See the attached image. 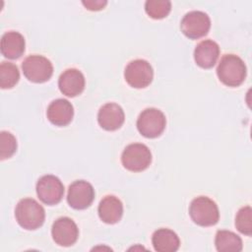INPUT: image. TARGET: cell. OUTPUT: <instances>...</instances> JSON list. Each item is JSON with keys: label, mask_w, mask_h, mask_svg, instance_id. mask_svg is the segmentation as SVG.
Segmentation results:
<instances>
[{"label": "cell", "mask_w": 252, "mask_h": 252, "mask_svg": "<svg viewBox=\"0 0 252 252\" xmlns=\"http://www.w3.org/2000/svg\"><path fill=\"white\" fill-rule=\"evenodd\" d=\"M15 217L20 226L28 230H34L43 224L45 212L43 207L34 199L24 198L16 206Z\"/></svg>", "instance_id": "cell-1"}, {"label": "cell", "mask_w": 252, "mask_h": 252, "mask_svg": "<svg viewBox=\"0 0 252 252\" xmlns=\"http://www.w3.org/2000/svg\"><path fill=\"white\" fill-rule=\"evenodd\" d=\"M217 75L223 85L231 88L238 87L246 78L245 63L237 55L225 54L218 65Z\"/></svg>", "instance_id": "cell-2"}, {"label": "cell", "mask_w": 252, "mask_h": 252, "mask_svg": "<svg viewBox=\"0 0 252 252\" xmlns=\"http://www.w3.org/2000/svg\"><path fill=\"white\" fill-rule=\"evenodd\" d=\"M189 215L192 220L200 226L215 225L220 219L217 204L206 196H199L192 200L189 206Z\"/></svg>", "instance_id": "cell-3"}, {"label": "cell", "mask_w": 252, "mask_h": 252, "mask_svg": "<svg viewBox=\"0 0 252 252\" xmlns=\"http://www.w3.org/2000/svg\"><path fill=\"white\" fill-rule=\"evenodd\" d=\"M166 119L162 111L150 107L143 110L137 119V129L146 138H157L165 129Z\"/></svg>", "instance_id": "cell-4"}, {"label": "cell", "mask_w": 252, "mask_h": 252, "mask_svg": "<svg viewBox=\"0 0 252 252\" xmlns=\"http://www.w3.org/2000/svg\"><path fill=\"white\" fill-rule=\"evenodd\" d=\"M121 162L126 169L133 172H140L147 169L151 164L152 153L144 144H130L124 149L121 155Z\"/></svg>", "instance_id": "cell-5"}, {"label": "cell", "mask_w": 252, "mask_h": 252, "mask_svg": "<svg viewBox=\"0 0 252 252\" xmlns=\"http://www.w3.org/2000/svg\"><path fill=\"white\" fill-rule=\"evenodd\" d=\"M25 77L33 83H44L53 74V66L50 60L42 55H30L22 64Z\"/></svg>", "instance_id": "cell-6"}, {"label": "cell", "mask_w": 252, "mask_h": 252, "mask_svg": "<svg viewBox=\"0 0 252 252\" xmlns=\"http://www.w3.org/2000/svg\"><path fill=\"white\" fill-rule=\"evenodd\" d=\"M154 77V71L151 64L144 59H136L128 63L124 71L125 81L129 86L135 89H144L148 87Z\"/></svg>", "instance_id": "cell-7"}, {"label": "cell", "mask_w": 252, "mask_h": 252, "mask_svg": "<svg viewBox=\"0 0 252 252\" xmlns=\"http://www.w3.org/2000/svg\"><path fill=\"white\" fill-rule=\"evenodd\" d=\"M211 28L210 17L202 11H191L182 18L180 23L181 32L191 39L205 36Z\"/></svg>", "instance_id": "cell-8"}, {"label": "cell", "mask_w": 252, "mask_h": 252, "mask_svg": "<svg viewBox=\"0 0 252 252\" xmlns=\"http://www.w3.org/2000/svg\"><path fill=\"white\" fill-rule=\"evenodd\" d=\"M36 194L38 199L45 205L58 204L64 195V186L60 179L48 174L41 176L36 183Z\"/></svg>", "instance_id": "cell-9"}, {"label": "cell", "mask_w": 252, "mask_h": 252, "mask_svg": "<svg viewBox=\"0 0 252 252\" xmlns=\"http://www.w3.org/2000/svg\"><path fill=\"white\" fill-rule=\"evenodd\" d=\"M94 199L93 185L85 180L74 181L68 189L67 202L75 210H85L90 207Z\"/></svg>", "instance_id": "cell-10"}, {"label": "cell", "mask_w": 252, "mask_h": 252, "mask_svg": "<svg viewBox=\"0 0 252 252\" xmlns=\"http://www.w3.org/2000/svg\"><path fill=\"white\" fill-rule=\"evenodd\" d=\"M51 235L56 244L68 247L75 244L77 241L79 237V228L72 219L62 217L53 222Z\"/></svg>", "instance_id": "cell-11"}, {"label": "cell", "mask_w": 252, "mask_h": 252, "mask_svg": "<svg viewBox=\"0 0 252 252\" xmlns=\"http://www.w3.org/2000/svg\"><path fill=\"white\" fill-rule=\"evenodd\" d=\"M125 120V114L120 105L115 102H108L102 105L97 113L99 126L106 131L119 129Z\"/></svg>", "instance_id": "cell-12"}, {"label": "cell", "mask_w": 252, "mask_h": 252, "mask_svg": "<svg viewBox=\"0 0 252 252\" xmlns=\"http://www.w3.org/2000/svg\"><path fill=\"white\" fill-rule=\"evenodd\" d=\"M58 87L60 92L66 96H77L81 94L85 89V77L78 69H67L60 75Z\"/></svg>", "instance_id": "cell-13"}, {"label": "cell", "mask_w": 252, "mask_h": 252, "mask_svg": "<svg viewBox=\"0 0 252 252\" xmlns=\"http://www.w3.org/2000/svg\"><path fill=\"white\" fill-rule=\"evenodd\" d=\"M46 115L48 120L55 126L68 125L74 116V108L71 102L64 98H57L50 102Z\"/></svg>", "instance_id": "cell-14"}, {"label": "cell", "mask_w": 252, "mask_h": 252, "mask_svg": "<svg viewBox=\"0 0 252 252\" xmlns=\"http://www.w3.org/2000/svg\"><path fill=\"white\" fill-rule=\"evenodd\" d=\"M220 56L219 44L212 39H205L198 43L194 50V59L196 64L204 69H210L215 66Z\"/></svg>", "instance_id": "cell-15"}, {"label": "cell", "mask_w": 252, "mask_h": 252, "mask_svg": "<svg viewBox=\"0 0 252 252\" xmlns=\"http://www.w3.org/2000/svg\"><path fill=\"white\" fill-rule=\"evenodd\" d=\"M99 219L108 224L118 222L123 215L122 202L113 195H107L99 202L98 208Z\"/></svg>", "instance_id": "cell-16"}, {"label": "cell", "mask_w": 252, "mask_h": 252, "mask_svg": "<svg viewBox=\"0 0 252 252\" xmlns=\"http://www.w3.org/2000/svg\"><path fill=\"white\" fill-rule=\"evenodd\" d=\"M25 38L18 32H7L1 37V53L8 59L21 57L25 51Z\"/></svg>", "instance_id": "cell-17"}, {"label": "cell", "mask_w": 252, "mask_h": 252, "mask_svg": "<svg viewBox=\"0 0 252 252\" xmlns=\"http://www.w3.org/2000/svg\"><path fill=\"white\" fill-rule=\"evenodd\" d=\"M152 243L158 252H175L180 246L177 234L168 228H158L153 233Z\"/></svg>", "instance_id": "cell-18"}, {"label": "cell", "mask_w": 252, "mask_h": 252, "mask_svg": "<svg viewBox=\"0 0 252 252\" xmlns=\"http://www.w3.org/2000/svg\"><path fill=\"white\" fill-rule=\"evenodd\" d=\"M215 245L220 252H239L242 250V240L234 232L229 230H218Z\"/></svg>", "instance_id": "cell-19"}, {"label": "cell", "mask_w": 252, "mask_h": 252, "mask_svg": "<svg viewBox=\"0 0 252 252\" xmlns=\"http://www.w3.org/2000/svg\"><path fill=\"white\" fill-rule=\"evenodd\" d=\"M19 79L18 67L11 62L3 61L0 65V87L2 89H12L17 85Z\"/></svg>", "instance_id": "cell-20"}, {"label": "cell", "mask_w": 252, "mask_h": 252, "mask_svg": "<svg viewBox=\"0 0 252 252\" xmlns=\"http://www.w3.org/2000/svg\"><path fill=\"white\" fill-rule=\"evenodd\" d=\"M171 10V3L168 0H148L145 3L146 13L153 19L165 18Z\"/></svg>", "instance_id": "cell-21"}, {"label": "cell", "mask_w": 252, "mask_h": 252, "mask_svg": "<svg viewBox=\"0 0 252 252\" xmlns=\"http://www.w3.org/2000/svg\"><path fill=\"white\" fill-rule=\"evenodd\" d=\"M235 226L239 232L250 236L252 234V209L250 206L242 207L236 214Z\"/></svg>", "instance_id": "cell-22"}, {"label": "cell", "mask_w": 252, "mask_h": 252, "mask_svg": "<svg viewBox=\"0 0 252 252\" xmlns=\"http://www.w3.org/2000/svg\"><path fill=\"white\" fill-rule=\"evenodd\" d=\"M17 150V140L15 136L8 131L0 133V158L6 159L11 158Z\"/></svg>", "instance_id": "cell-23"}, {"label": "cell", "mask_w": 252, "mask_h": 252, "mask_svg": "<svg viewBox=\"0 0 252 252\" xmlns=\"http://www.w3.org/2000/svg\"><path fill=\"white\" fill-rule=\"evenodd\" d=\"M83 5L86 7V9L91 11H99L104 8V6L107 4L106 1L102 0H87L82 2Z\"/></svg>", "instance_id": "cell-24"}]
</instances>
